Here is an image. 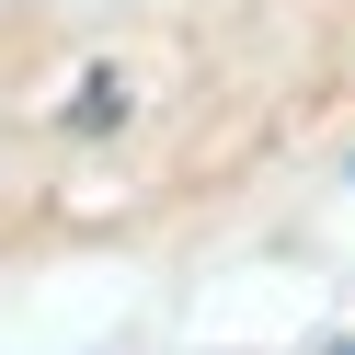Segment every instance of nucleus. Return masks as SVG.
Instances as JSON below:
<instances>
[{"mask_svg":"<svg viewBox=\"0 0 355 355\" xmlns=\"http://www.w3.org/2000/svg\"><path fill=\"white\" fill-rule=\"evenodd\" d=\"M332 355H355V344H332Z\"/></svg>","mask_w":355,"mask_h":355,"instance_id":"f257e3e1","label":"nucleus"}]
</instances>
